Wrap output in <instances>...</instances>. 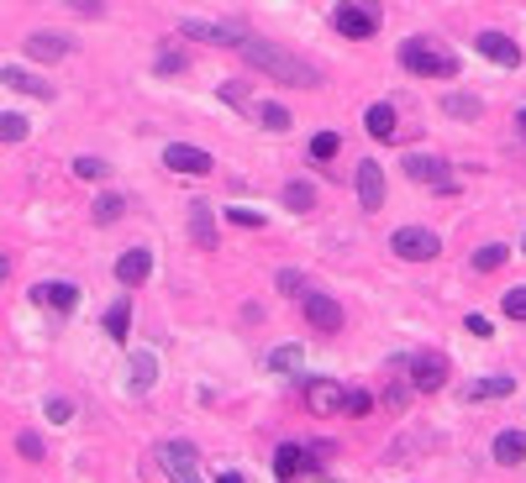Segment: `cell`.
<instances>
[{"label":"cell","instance_id":"obj_25","mask_svg":"<svg viewBox=\"0 0 526 483\" xmlns=\"http://www.w3.org/2000/svg\"><path fill=\"white\" fill-rule=\"evenodd\" d=\"M158 384V358L153 352H132V394H148Z\"/></svg>","mask_w":526,"mask_h":483},{"label":"cell","instance_id":"obj_26","mask_svg":"<svg viewBox=\"0 0 526 483\" xmlns=\"http://www.w3.org/2000/svg\"><path fill=\"white\" fill-rule=\"evenodd\" d=\"M122 215H126V195H95V205H90L95 226H116Z\"/></svg>","mask_w":526,"mask_h":483},{"label":"cell","instance_id":"obj_17","mask_svg":"<svg viewBox=\"0 0 526 483\" xmlns=\"http://www.w3.org/2000/svg\"><path fill=\"white\" fill-rule=\"evenodd\" d=\"M189 242L200 252H217V211L206 200H189Z\"/></svg>","mask_w":526,"mask_h":483},{"label":"cell","instance_id":"obj_16","mask_svg":"<svg viewBox=\"0 0 526 483\" xmlns=\"http://www.w3.org/2000/svg\"><path fill=\"white\" fill-rule=\"evenodd\" d=\"M474 48H479L490 63H500V68H521V42H511L505 32H479Z\"/></svg>","mask_w":526,"mask_h":483},{"label":"cell","instance_id":"obj_6","mask_svg":"<svg viewBox=\"0 0 526 483\" xmlns=\"http://www.w3.org/2000/svg\"><path fill=\"white\" fill-rule=\"evenodd\" d=\"M180 37L211 42V48H237V42L248 37V27H243V22H200V16H185V22H180Z\"/></svg>","mask_w":526,"mask_h":483},{"label":"cell","instance_id":"obj_10","mask_svg":"<svg viewBox=\"0 0 526 483\" xmlns=\"http://www.w3.org/2000/svg\"><path fill=\"white\" fill-rule=\"evenodd\" d=\"M32 305H37V310H53V315H69V310L79 305V284H69V278H42V284H32Z\"/></svg>","mask_w":526,"mask_h":483},{"label":"cell","instance_id":"obj_5","mask_svg":"<svg viewBox=\"0 0 526 483\" xmlns=\"http://www.w3.org/2000/svg\"><path fill=\"white\" fill-rule=\"evenodd\" d=\"M163 169L185 174V179H206V174H217V158L206 148H195V142H169L163 148Z\"/></svg>","mask_w":526,"mask_h":483},{"label":"cell","instance_id":"obj_23","mask_svg":"<svg viewBox=\"0 0 526 483\" xmlns=\"http://www.w3.org/2000/svg\"><path fill=\"white\" fill-rule=\"evenodd\" d=\"M442 111H448L453 121H479V116H484V100H479V95L453 90V95H442Z\"/></svg>","mask_w":526,"mask_h":483},{"label":"cell","instance_id":"obj_29","mask_svg":"<svg viewBox=\"0 0 526 483\" xmlns=\"http://www.w3.org/2000/svg\"><path fill=\"white\" fill-rule=\"evenodd\" d=\"M253 116H258L263 132H290V111H284L279 100H258V105H253Z\"/></svg>","mask_w":526,"mask_h":483},{"label":"cell","instance_id":"obj_48","mask_svg":"<svg viewBox=\"0 0 526 483\" xmlns=\"http://www.w3.org/2000/svg\"><path fill=\"white\" fill-rule=\"evenodd\" d=\"M521 252H526V242H521Z\"/></svg>","mask_w":526,"mask_h":483},{"label":"cell","instance_id":"obj_12","mask_svg":"<svg viewBox=\"0 0 526 483\" xmlns=\"http://www.w3.org/2000/svg\"><path fill=\"white\" fill-rule=\"evenodd\" d=\"M353 184H358V205H364V215L384 211V169H379L374 158H364V163H358Z\"/></svg>","mask_w":526,"mask_h":483},{"label":"cell","instance_id":"obj_38","mask_svg":"<svg viewBox=\"0 0 526 483\" xmlns=\"http://www.w3.org/2000/svg\"><path fill=\"white\" fill-rule=\"evenodd\" d=\"M374 410V394L369 389H347L342 394V415H369Z\"/></svg>","mask_w":526,"mask_h":483},{"label":"cell","instance_id":"obj_31","mask_svg":"<svg viewBox=\"0 0 526 483\" xmlns=\"http://www.w3.org/2000/svg\"><path fill=\"white\" fill-rule=\"evenodd\" d=\"M32 137V121L22 111H0V142H27Z\"/></svg>","mask_w":526,"mask_h":483},{"label":"cell","instance_id":"obj_36","mask_svg":"<svg viewBox=\"0 0 526 483\" xmlns=\"http://www.w3.org/2000/svg\"><path fill=\"white\" fill-rule=\"evenodd\" d=\"M226 221H232V226H243V232H258V226H263V211H248V205H226Z\"/></svg>","mask_w":526,"mask_h":483},{"label":"cell","instance_id":"obj_41","mask_svg":"<svg viewBox=\"0 0 526 483\" xmlns=\"http://www.w3.org/2000/svg\"><path fill=\"white\" fill-rule=\"evenodd\" d=\"M464 332L468 336H490V315H479V310H474V315L464 321Z\"/></svg>","mask_w":526,"mask_h":483},{"label":"cell","instance_id":"obj_24","mask_svg":"<svg viewBox=\"0 0 526 483\" xmlns=\"http://www.w3.org/2000/svg\"><path fill=\"white\" fill-rule=\"evenodd\" d=\"M263 368H269V373H300V368H306V347H300V342L274 347V352L263 358Z\"/></svg>","mask_w":526,"mask_h":483},{"label":"cell","instance_id":"obj_18","mask_svg":"<svg viewBox=\"0 0 526 483\" xmlns=\"http://www.w3.org/2000/svg\"><path fill=\"white\" fill-rule=\"evenodd\" d=\"M364 126H369L374 142H395V137H401V116H395L390 100H374L369 111H364Z\"/></svg>","mask_w":526,"mask_h":483},{"label":"cell","instance_id":"obj_8","mask_svg":"<svg viewBox=\"0 0 526 483\" xmlns=\"http://www.w3.org/2000/svg\"><path fill=\"white\" fill-rule=\"evenodd\" d=\"M158 462H163L169 483H206L200 478V452H195L189 442H163V447H158Z\"/></svg>","mask_w":526,"mask_h":483},{"label":"cell","instance_id":"obj_40","mask_svg":"<svg viewBox=\"0 0 526 483\" xmlns=\"http://www.w3.org/2000/svg\"><path fill=\"white\" fill-rule=\"evenodd\" d=\"M158 74H185V53H158Z\"/></svg>","mask_w":526,"mask_h":483},{"label":"cell","instance_id":"obj_13","mask_svg":"<svg viewBox=\"0 0 526 483\" xmlns=\"http://www.w3.org/2000/svg\"><path fill=\"white\" fill-rule=\"evenodd\" d=\"M300 394H306V405L316 415H342V384L337 378H300Z\"/></svg>","mask_w":526,"mask_h":483},{"label":"cell","instance_id":"obj_14","mask_svg":"<svg viewBox=\"0 0 526 483\" xmlns=\"http://www.w3.org/2000/svg\"><path fill=\"white\" fill-rule=\"evenodd\" d=\"M153 278V252L148 247H126L122 258H116V284L122 289H143Z\"/></svg>","mask_w":526,"mask_h":483},{"label":"cell","instance_id":"obj_39","mask_svg":"<svg viewBox=\"0 0 526 483\" xmlns=\"http://www.w3.org/2000/svg\"><path fill=\"white\" fill-rule=\"evenodd\" d=\"M42 415H48V421H53V425L74 421V399H63V394H53V399H48V405H42Z\"/></svg>","mask_w":526,"mask_h":483},{"label":"cell","instance_id":"obj_34","mask_svg":"<svg viewBox=\"0 0 526 483\" xmlns=\"http://www.w3.org/2000/svg\"><path fill=\"white\" fill-rule=\"evenodd\" d=\"M337 152H342V137H337V132H316V137H310V158H316V163H332Z\"/></svg>","mask_w":526,"mask_h":483},{"label":"cell","instance_id":"obj_46","mask_svg":"<svg viewBox=\"0 0 526 483\" xmlns=\"http://www.w3.org/2000/svg\"><path fill=\"white\" fill-rule=\"evenodd\" d=\"M516 132H521V137H526V105H521V111H516Z\"/></svg>","mask_w":526,"mask_h":483},{"label":"cell","instance_id":"obj_27","mask_svg":"<svg viewBox=\"0 0 526 483\" xmlns=\"http://www.w3.org/2000/svg\"><path fill=\"white\" fill-rule=\"evenodd\" d=\"M284 211H295V215L316 211V184H306V179H290V184H284Z\"/></svg>","mask_w":526,"mask_h":483},{"label":"cell","instance_id":"obj_21","mask_svg":"<svg viewBox=\"0 0 526 483\" xmlns=\"http://www.w3.org/2000/svg\"><path fill=\"white\" fill-rule=\"evenodd\" d=\"M490 452H495L500 468H516V462H526V431H500Z\"/></svg>","mask_w":526,"mask_h":483},{"label":"cell","instance_id":"obj_4","mask_svg":"<svg viewBox=\"0 0 526 483\" xmlns=\"http://www.w3.org/2000/svg\"><path fill=\"white\" fill-rule=\"evenodd\" d=\"M390 252H395L401 263H432L437 252H442V242H437L432 226H401V232L390 237Z\"/></svg>","mask_w":526,"mask_h":483},{"label":"cell","instance_id":"obj_47","mask_svg":"<svg viewBox=\"0 0 526 483\" xmlns=\"http://www.w3.org/2000/svg\"><path fill=\"white\" fill-rule=\"evenodd\" d=\"M217 483H243V473H221V478Z\"/></svg>","mask_w":526,"mask_h":483},{"label":"cell","instance_id":"obj_30","mask_svg":"<svg viewBox=\"0 0 526 483\" xmlns=\"http://www.w3.org/2000/svg\"><path fill=\"white\" fill-rule=\"evenodd\" d=\"M516 389V378L511 373H490V378H479V384H468V399H500V394Z\"/></svg>","mask_w":526,"mask_h":483},{"label":"cell","instance_id":"obj_33","mask_svg":"<svg viewBox=\"0 0 526 483\" xmlns=\"http://www.w3.org/2000/svg\"><path fill=\"white\" fill-rule=\"evenodd\" d=\"M16 457H22V462H48L42 436H37V431H16Z\"/></svg>","mask_w":526,"mask_h":483},{"label":"cell","instance_id":"obj_1","mask_svg":"<svg viewBox=\"0 0 526 483\" xmlns=\"http://www.w3.org/2000/svg\"><path fill=\"white\" fill-rule=\"evenodd\" d=\"M237 53L263 74V79H274V85H290V90H316L321 85V68L310 59H300L295 48H284V42H269V37H243L237 42Z\"/></svg>","mask_w":526,"mask_h":483},{"label":"cell","instance_id":"obj_20","mask_svg":"<svg viewBox=\"0 0 526 483\" xmlns=\"http://www.w3.org/2000/svg\"><path fill=\"white\" fill-rule=\"evenodd\" d=\"M274 473H279V483H295L306 473V447H300V442H284L274 452Z\"/></svg>","mask_w":526,"mask_h":483},{"label":"cell","instance_id":"obj_11","mask_svg":"<svg viewBox=\"0 0 526 483\" xmlns=\"http://www.w3.org/2000/svg\"><path fill=\"white\" fill-rule=\"evenodd\" d=\"M401 169H405V179L432 184L437 195H453V179H448V158H427V152H411Z\"/></svg>","mask_w":526,"mask_h":483},{"label":"cell","instance_id":"obj_7","mask_svg":"<svg viewBox=\"0 0 526 483\" xmlns=\"http://www.w3.org/2000/svg\"><path fill=\"white\" fill-rule=\"evenodd\" d=\"M300 310H306V326L310 332H321V336H337L342 321H347L337 295H321V289H306V295H300Z\"/></svg>","mask_w":526,"mask_h":483},{"label":"cell","instance_id":"obj_15","mask_svg":"<svg viewBox=\"0 0 526 483\" xmlns=\"http://www.w3.org/2000/svg\"><path fill=\"white\" fill-rule=\"evenodd\" d=\"M0 85L16 90V95H32V100H53V95H59L42 74H32V68H22V63H5V68H0Z\"/></svg>","mask_w":526,"mask_h":483},{"label":"cell","instance_id":"obj_44","mask_svg":"<svg viewBox=\"0 0 526 483\" xmlns=\"http://www.w3.org/2000/svg\"><path fill=\"white\" fill-rule=\"evenodd\" d=\"M69 5H74L79 16H100V11H106V0H69Z\"/></svg>","mask_w":526,"mask_h":483},{"label":"cell","instance_id":"obj_9","mask_svg":"<svg viewBox=\"0 0 526 483\" xmlns=\"http://www.w3.org/2000/svg\"><path fill=\"white\" fill-rule=\"evenodd\" d=\"M405 373H411V389H416V394L448 389V358H442V352H416Z\"/></svg>","mask_w":526,"mask_h":483},{"label":"cell","instance_id":"obj_35","mask_svg":"<svg viewBox=\"0 0 526 483\" xmlns=\"http://www.w3.org/2000/svg\"><path fill=\"white\" fill-rule=\"evenodd\" d=\"M500 315H505V321H526V284H516V289L500 295Z\"/></svg>","mask_w":526,"mask_h":483},{"label":"cell","instance_id":"obj_37","mask_svg":"<svg viewBox=\"0 0 526 483\" xmlns=\"http://www.w3.org/2000/svg\"><path fill=\"white\" fill-rule=\"evenodd\" d=\"M274 289H279V295H295V300H300V295H306V273H300V269H279Z\"/></svg>","mask_w":526,"mask_h":483},{"label":"cell","instance_id":"obj_19","mask_svg":"<svg viewBox=\"0 0 526 483\" xmlns=\"http://www.w3.org/2000/svg\"><path fill=\"white\" fill-rule=\"evenodd\" d=\"M22 48H27L32 63H59L63 53H69V37H63V32H32Z\"/></svg>","mask_w":526,"mask_h":483},{"label":"cell","instance_id":"obj_2","mask_svg":"<svg viewBox=\"0 0 526 483\" xmlns=\"http://www.w3.org/2000/svg\"><path fill=\"white\" fill-rule=\"evenodd\" d=\"M401 63H405V74H416V79H458V59L448 48H437L432 37H405Z\"/></svg>","mask_w":526,"mask_h":483},{"label":"cell","instance_id":"obj_43","mask_svg":"<svg viewBox=\"0 0 526 483\" xmlns=\"http://www.w3.org/2000/svg\"><path fill=\"white\" fill-rule=\"evenodd\" d=\"M221 100H226V105H243V79H226V85H221Z\"/></svg>","mask_w":526,"mask_h":483},{"label":"cell","instance_id":"obj_45","mask_svg":"<svg viewBox=\"0 0 526 483\" xmlns=\"http://www.w3.org/2000/svg\"><path fill=\"white\" fill-rule=\"evenodd\" d=\"M11 278V252H0V284Z\"/></svg>","mask_w":526,"mask_h":483},{"label":"cell","instance_id":"obj_42","mask_svg":"<svg viewBox=\"0 0 526 483\" xmlns=\"http://www.w3.org/2000/svg\"><path fill=\"white\" fill-rule=\"evenodd\" d=\"M405 399H411V389H401V384L384 389V405H390V410H405Z\"/></svg>","mask_w":526,"mask_h":483},{"label":"cell","instance_id":"obj_3","mask_svg":"<svg viewBox=\"0 0 526 483\" xmlns=\"http://www.w3.org/2000/svg\"><path fill=\"white\" fill-rule=\"evenodd\" d=\"M384 22V11H379V0H337V11H332V27L347 37V42H369L374 32Z\"/></svg>","mask_w":526,"mask_h":483},{"label":"cell","instance_id":"obj_32","mask_svg":"<svg viewBox=\"0 0 526 483\" xmlns=\"http://www.w3.org/2000/svg\"><path fill=\"white\" fill-rule=\"evenodd\" d=\"M106 174H111V163H106V158H95V152H79V158H74V179L100 184Z\"/></svg>","mask_w":526,"mask_h":483},{"label":"cell","instance_id":"obj_28","mask_svg":"<svg viewBox=\"0 0 526 483\" xmlns=\"http://www.w3.org/2000/svg\"><path fill=\"white\" fill-rule=\"evenodd\" d=\"M505 258H511V247H505V242H484V247L474 252V273H500V269H505Z\"/></svg>","mask_w":526,"mask_h":483},{"label":"cell","instance_id":"obj_22","mask_svg":"<svg viewBox=\"0 0 526 483\" xmlns=\"http://www.w3.org/2000/svg\"><path fill=\"white\" fill-rule=\"evenodd\" d=\"M106 336H111V342H126V336H132V289L106 310Z\"/></svg>","mask_w":526,"mask_h":483}]
</instances>
